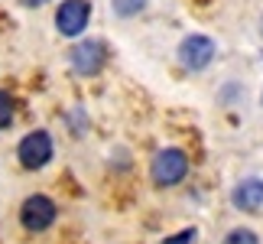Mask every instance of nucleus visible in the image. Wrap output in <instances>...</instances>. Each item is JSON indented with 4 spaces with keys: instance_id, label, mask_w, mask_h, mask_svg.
<instances>
[{
    "instance_id": "obj_12",
    "label": "nucleus",
    "mask_w": 263,
    "mask_h": 244,
    "mask_svg": "<svg viewBox=\"0 0 263 244\" xmlns=\"http://www.w3.org/2000/svg\"><path fill=\"white\" fill-rule=\"evenodd\" d=\"M23 7H43V4H49V0H20Z\"/></svg>"
},
{
    "instance_id": "obj_1",
    "label": "nucleus",
    "mask_w": 263,
    "mask_h": 244,
    "mask_svg": "<svg viewBox=\"0 0 263 244\" xmlns=\"http://www.w3.org/2000/svg\"><path fill=\"white\" fill-rule=\"evenodd\" d=\"M149 176H153V182H156L159 189L179 186V182L189 176V156H185V150H179V147L159 150V153L153 156V163H149Z\"/></svg>"
},
{
    "instance_id": "obj_6",
    "label": "nucleus",
    "mask_w": 263,
    "mask_h": 244,
    "mask_svg": "<svg viewBox=\"0 0 263 244\" xmlns=\"http://www.w3.org/2000/svg\"><path fill=\"white\" fill-rule=\"evenodd\" d=\"M107 62V49L101 39H85L72 49V68L78 75H98Z\"/></svg>"
},
{
    "instance_id": "obj_5",
    "label": "nucleus",
    "mask_w": 263,
    "mask_h": 244,
    "mask_svg": "<svg viewBox=\"0 0 263 244\" xmlns=\"http://www.w3.org/2000/svg\"><path fill=\"white\" fill-rule=\"evenodd\" d=\"M88 20H91V4L88 0H65L62 7L55 10V29L68 39L82 36L88 29Z\"/></svg>"
},
{
    "instance_id": "obj_2",
    "label": "nucleus",
    "mask_w": 263,
    "mask_h": 244,
    "mask_svg": "<svg viewBox=\"0 0 263 244\" xmlns=\"http://www.w3.org/2000/svg\"><path fill=\"white\" fill-rule=\"evenodd\" d=\"M55 218H59L55 202L49 199V196H39V192H36V196H29L23 205H20V225H23L26 231H33V235L52 228Z\"/></svg>"
},
{
    "instance_id": "obj_7",
    "label": "nucleus",
    "mask_w": 263,
    "mask_h": 244,
    "mask_svg": "<svg viewBox=\"0 0 263 244\" xmlns=\"http://www.w3.org/2000/svg\"><path fill=\"white\" fill-rule=\"evenodd\" d=\"M231 202L240 212H260L263 208V179L260 176H247L231 189Z\"/></svg>"
},
{
    "instance_id": "obj_9",
    "label": "nucleus",
    "mask_w": 263,
    "mask_h": 244,
    "mask_svg": "<svg viewBox=\"0 0 263 244\" xmlns=\"http://www.w3.org/2000/svg\"><path fill=\"white\" fill-rule=\"evenodd\" d=\"M221 244H260V238H257V231H250V228H234V231H228V238Z\"/></svg>"
},
{
    "instance_id": "obj_4",
    "label": "nucleus",
    "mask_w": 263,
    "mask_h": 244,
    "mask_svg": "<svg viewBox=\"0 0 263 244\" xmlns=\"http://www.w3.org/2000/svg\"><path fill=\"white\" fill-rule=\"evenodd\" d=\"M215 53H218L215 39H208L201 33H192V36H185L179 43V62H182V68H189V72H201V68H208L211 59H215Z\"/></svg>"
},
{
    "instance_id": "obj_8",
    "label": "nucleus",
    "mask_w": 263,
    "mask_h": 244,
    "mask_svg": "<svg viewBox=\"0 0 263 244\" xmlns=\"http://www.w3.org/2000/svg\"><path fill=\"white\" fill-rule=\"evenodd\" d=\"M110 10H114L117 16L130 20V16H137V13L146 10V0H110Z\"/></svg>"
},
{
    "instance_id": "obj_10",
    "label": "nucleus",
    "mask_w": 263,
    "mask_h": 244,
    "mask_svg": "<svg viewBox=\"0 0 263 244\" xmlns=\"http://www.w3.org/2000/svg\"><path fill=\"white\" fill-rule=\"evenodd\" d=\"M10 124H13V98L0 91V130H7Z\"/></svg>"
},
{
    "instance_id": "obj_11",
    "label": "nucleus",
    "mask_w": 263,
    "mask_h": 244,
    "mask_svg": "<svg viewBox=\"0 0 263 244\" xmlns=\"http://www.w3.org/2000/svg\"><path fill=\"white\" fill-rule=\"evenodd\" d=\"M166 244H195V228H189V231H182V235L169 238Z\"/></svg>"
},
{
    "instance_id": "obj_13",
    "label": "nucleus",
    "mask_w": 263,
    "mask_h": 244,
    "mask_svg": "<svg viewBox=\"0 0 263 244\" xmlns=\"http://www.w3.org/2000/svg\"><path fill=\"white\" fill-rule=\"evenodd\" d=\"M260 29H263V20H260Z\"/></svg>"
},
{
    "instance_id": "obj_3",
    "label": "nucleus",
    "mask_w": 263,
    "mask_h": 244,
    "mask_svg": "<svg viewBox=\"0 0 263 244\" xmlns=\"http://www.w3.org/2000/svg\"><path fill=\"white\" fill-rule=\"evenodd\" d=\"M16 160L23 169H43L49 160H52V137H49V130H29V134L20 140L16 147Z\"/></svg>"
}]
</instances>
